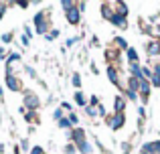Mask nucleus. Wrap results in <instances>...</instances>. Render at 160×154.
Wrapping results in <instances>:
<instances>
[{"label": "nucleus", "instance_id": "1", "mask_svg": "<svg viewBox=\"0 0 160 154\" xmlns=\"http://www.w3.org/2000/svg\"><path fill=\"white\" fill-rule=\"evenodd\" d=\"M71 140L75 142V146H77V150H79V152H83V154H89V152H91V146L87 144V140H85V132H83L81 128H77V130L71 132Z\"/></svg>", "mask_w": 160, "mask_h": 154}, {"label": "nucleus", "instance_id": "2", "mask_svg": "<svg viewBox=\"0 0 160 154\" xmlns=\"http://www.w3.org/2000/svg\"><path fill=\"white\" fill-rule=\"evenodd\" d=\"M79 16H81V10H79L77 6L65 10V18H67V22H69V24H77L79 22Z\"/></svg>", "mask_w": 160, "mask_h": 154}, {"label": "nucleus", "instance_id": "3", "mask_svg": "<svg viewBox=\"0 0 160 154\" xmlns=\"http://www.w3.org/2000/svg\"><path fill=\"white\" fill-rule=\"evenodd\" d=\"M6 85L10 87L12 91H18L20 87H22V85H20V79L16 77L14 73H6Z\"/></svg>", "mask_w": 160, "mask_h": 154}, {"label": "nucleus", "instance_id": "4", "mask_svg": "<svg viewBox=\"0 0 160 154\" xmlns=\"http://www.w3.org/2000/svg\"><path fill=\"white\" fill-rule=\"evenodd\" d=\"M124 122H126V116H124V114H116L112 120H109V126H112L113 130H118V128L124 126Z\"/></svg>", "mask_w": 160, "mask_h": 154}, {"label": "nucleus", "instance_id": "5", "mask_svg": "<svg viewBox=\"0 0 160 154\" xmlns=\"http://www.w3.org/2000/svg\"><path fill=\"white\" fill-rule=\"evenodd\" d=\"M146 53H148L150 57H158V53H160V43H158V41L148 43V45H146Z\"/></svg>", "mask_w": 160, "mask_h": 154}, {"label": "nucleus", "instance_id": "6", "mask_svg": "<svg viewBox=\"0 0 160 154\" xmlns=\"http://www.w3.org/2000/svg\"><path fill=\"white\" fill-rule=\"evenodd\" d=\"M24 107H31V110L39 107V97L32 95V93H27V97H24Z\"/></svg>", "mask_w": 160, "mask_h": 154}, {"label": "nucleus", "instance_id": "7", "mask_svg": "<svg viewBox=\"0 0 160 154\" xmlns=\"http://www.w3.org/2000/svg\"><path fill=\"white\" fill-rule=\"evenodd\" d=\"M102 14H103V18L112 20L113 16H116V10H112V6H109V2H106V4H102Z\"/></svg>", "mask_w": 160, "mask_h": 154}, {"label": "nucleus", "instance_id": "8", "mask_svg": "<svg viewBox=\"0 0 160 154\" xmlns=\"http://www.w3.org/2000/svg\"><path fill=\"white\" fill-rule=\"evenodd\" d=\"M109 22L116 24L118 28H128V20H126V16H118V14H116L112 20H109Z\"/></svg>", "mask_w": 160, "mask_h": 154}, {"label": "nucleus", "instance_id": "9", "mask_svg": "<svg viewBox=\"0 0 160 154\" xmlns=\"http://www.w3.org/2000/svg\"><path fill=\"white\" fill-rule=\"evenodd\" d=\"M124 97H113V110H116V114H124Z\"/></svg>", "mask_w": 160, "mask_h": 154}, {"label": "nucleus", "instance_id": "10", "mask_svg": "<svg viewBox=\"0 0 160 154\" xmlns=\"http://www.w3.org/2000/svg\"><path fill=\"white\" fill-rule=\"evenodd\" d=\"M138 89H140V93L144 95V99H146L150 95V83L144 81V79H140V87H138Z\"/></svg>", "mask_w": 160, "mask_h": 154}, {"label": "nucleus", "instance_id": "11", "mask_svg": "<svg viewBox=\"0 0 160 154\" xmlns=\"http://www.w3.org/2000/svg\"><path fill=\"white\" fill-rule=\"evenodd\" d=\"M108 75H109V81L112 83H120V73H118L113 67H108Z\"/></svg>", "mask_w": 160, "mask_h": 154}, {"label": "nucleus", "instance_id": "12", "mask_svg": "<svg viewBox=\"0 0 160 154\" xmlns=\"http://www.w3.org/2000/svg\"><path fill=\"white\" fill-rule=\"evenodd\" d=\"M130 71L134 73V77H138V79L142 77V67L138 63H130Z\"/></svg>", "mask_w": 160, "mask_h": 154}, {"label": "nucleus", "instance_id": "13", "mask_svg": "<svg viewBox=\"0 0 160 154\" xmlns=\"http://www.w3.org/2000/svg\"><path fill=\"white\" fill-rule=\"evenodd\" d=\"M126 53H128V59H130V63H138V53H136V49H126Z\"/></svg>", "mask_w": 160, "mask_h": 154}, {"label": "nucleus", "instance_id": "14", "mask_svg": "<svg viewBox=\"0 0 160 154\" xmlns=\"http://www.w3.org/2000/svg\"><path fill=\"white\" fill-rule=\"evenodd\" d=\"M113 45L120 47V49H128V45H126V41L122 39V37H116V39H113Z\"/></svg>", "mask_w": 160, "mask_h": 154}, {"label": "nucleus", "instance_id": "15", "mask_svg": "<svg viewBox=\"0 0 160 154\" xmlns=\"http://www.w3.org/2000/svg\"><path fill=\"white\" fill-rule=\"evenodd\" d=\"M150 35L160 39V24H152V27H150Z\"/></svg>", "mask_w": 160, "mask_h": 154}, {"label": "nucleus", "instance_id": "16", "mask_svg": "<svg viewBox=\"0 0 160 154\" xmlns=\"http://www.w3.org/2000/svg\"><path fill=\"white\" fill-rule=\"evenodd\" d=\"M75 102H77L79 106H85V97H83V93H79V91H77V93H75Z\"/></svg>", "mask_w": 160, "mask_h": 154}, {"label": "nucleus", "instance_id": "17", "mask_svg": "<svg viewBox=\"0 0 160 154\" xmlns=\"http://www.w3.org/2000/svg\"><path fill=\"white\" fill-rule=\"evenodd\" d=\"M59 126H61V128H69V126H71V122H69V118H63V120H61V122H59Z\"/></svg>", "mask_w": 160, "mask_h": 154}, {"label": "nucleus", "instance_id": "18", "mask_svg": "<svg viewBox=\"0 0 160 154\" xmlns=\"http://www.w3.org/2000/svg\"><path fill=\"white\" fill-rule=\"evenodd\" d=\"M61 116H63V110H55V114H53L55 120H59V122H61Z\"/></svg>", "mask_w": 160, "mask_h": 154}, {"label": "nucleus", "instance_id": "19", "mask_svg": "<svg viewBox=\"0 0 160 154\" xmlns=\"http://www.w3.org/2000/svg\"><path fill=\"white\" fill-rule=\"evenodd\" d=\"M73 85H75V87L81 85V77H79V75H73Z\"/></svg>", "mask_w": 160, "mask_h": 154}, {"label": "nucleus", "instance_id": "20", "mask_svg": "<svg viewBox=\"0 0 160 154\" xmlns=\"http://www.w3.org/2000/svg\"><path fill=\"white\" fill-rule=\"evenodd\" d=\"M152 85H160V75H156V73L152 75Z\"/></svg>", "mask_w": 160, "mask_h": 154}, {"label": "nucleus", "instance_id": "21", "mask_svg": "<svg viewBox=\"0 0 160 154\" xmlns=\"http://www.w3.org/2000/svg\"><path fill=\"white\" fill-rule=\"evenodd\" d=\"M31 154H45V150H43V148H39V146H35L31 150Z\"/></svg>", "mask_w": 160, "mask_h": 154}, {"label": "nucleus", "instance_id": "22", "mask_svg": "<svg viewBox=\"0 0 160 154\" xmlns=\"http://www.w3.org/2000/svg\"><path fill=\"white\" fill-rule=\"evenodd\" d=\"M10 39H12V32H6V35H2V41H4V43H10Z\"/></svg>", "mask_w": 160, "mask_h": 154}, {"label": "nucleus", "instance_id": "23", "mask_svg": "<svg viewBox=\"0 0 160 154\" xmlns=\"http://www.w3.org/2000/svg\"><path fill=\"white\" fill-rule=\"evenodd\" d=\"M87 114H89V116H98V110H95L93 106H89V107H87Z\"/></svg>", "mask_w": 160, "mask_h": 154}, {"label": "nucleus", "instance_id": "24", "mask_svg": "<svg viewBox=\"0 0 160 154\" xmlns=\"http://www.w3.org/2000/svg\"><path fill=\"white\" fill-rule=\"evenodd\" d=\"M128 97H132V99H138V93L134 89H128Z\"/></svg>", "mask_w": 160, "mask_h": 154}, {"label": "nucleus", "instance_id": "25", "mask_svg": "<svg viewBox=\"0 0 160 154\" xmlns=\"http://www.w3.org/2000/svg\"><path fill=\"white\" fill-rule=\"evenodd\" d=\"M65 152H67V154H73V152H75V146H73V144H69V146H65Z\"/></svg>", "mask_w": 160, "mask_h": 154}, {"label": "nucleus", "instance_id": "26", "mask_svg": "<svg viewBox=\"0 0 160 154\" xmlns=\"http://www.w3.org/2000/svg\"><path fill=\"white\" fill-rule=\"evenodd\" d=\"M69 122L71 124H77V116H75V114H69Z\"/></svg>", "mask_w": 160, "mask_h": 154}, {"label": "nucleus", "instance_id": "27", "mask_svg": "<svg viewBox=\"0 0 160 154\" xmlns=\"http://www.w3.org/2000/svg\"><path fill=\"white\" fill-rule=\"evenodd\" d=\"M75 43H77V39H69V41H67V47H73Z\"/></svg>", "mask_w": 160, "mask_h": 154}, {"label": "nucleus", "instance_id": "28", "mask_svg": "<svg viewBox=\"0 0 160 154\" xmlns=\"http://www.w3.org/2000/svg\"><path fill=\"white\" fill-rule=\"evenodd\" d=\"M18 6H20V8H27V6H28V2H24V0H20V2H18Z\"/></svg>", "mask_w": 160, "mask_h": 154}, {"label": "nucleus", "instance_id": "29", "mask_svg": "<svg viewBox=\"0 0 160 154\" xmlns=\"http://www.w3.org/2000/svg\"><path fill=\"white\" fill-rule=\"evenodd\" d=\"M2 14H4V4L0 2V16H2Z\"/></svg>", "mask_w": 160, "mask_h": 154}, {"label": "nucleus", "instance_id": "30", "mask_svg": "<svg viewBox=\"0 0 160 154\" xmlns=\"http://www.w3.org/2000/svg\"><path fill=\"white\" fill-rule=\"evenodd\" d=\"M0 150H2V148H0Z\"/></svg>", "mask_w": 160, "mask_h": 154}]
</instances>
